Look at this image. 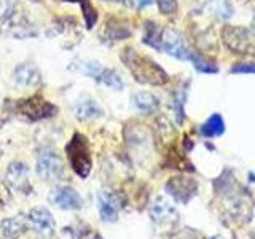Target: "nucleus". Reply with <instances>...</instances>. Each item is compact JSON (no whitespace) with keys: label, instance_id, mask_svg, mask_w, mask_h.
Wrapping results in <instances>:
<instances>
[{"label":"nucleus","instance_id":"9","mask_svg":"<svg viewBox=\"0 0 255 239\" xmlns=\"http://www.w3.org/2000/svg\"><path fill=\"white\" fill-rule=\"evenodd\" d=\"M50 203L62 211H78L82 209L83 201L72 187H58L50 193Z\"/></svg>","mask_w":255,"mask_h":239},{"label":"nucleus","instance_id":"7","mask_svg":"<svg viewBox=\"0 0 255 239\" xmlns=\"http://www.w3.org/2000/svg\"><path fill=\"white\" fill-rule=\"evenodd\" d=\"M166 191L167 195L174 198V201L180 204H188L190 199L196 195L198 183L195 179L187 177V175H177V177L169 179V182L166 183Z\"/></svg>","mask_w":255,"mask_h":239},{"label":"nucleus","instance_id":"25","mask_svg":"<svg viewBox=\"0 0 255 239\" xmlns=\"http://www.w3.org/2000/svg\"><path fill=\"white\" fill-rule=\"evenodd\" d=\"M61 2H78V3H82L83 0H61Z\"/></svg>","mask_w":255,"mask_h":239},{"label":"nucleus","instance_id":"4","mask_svg":"<svg viewBox=\"0 0 255 239\" xmlns=\"http://www.w3.org/2000/svg\"><path fill=\"white\" fill-rule=\"evenodd\" d=\"M16 112L30 121H40V120L53 118L58 114V107L53 102L43 99L42 96H32V98L18 101Z\"/></svg>","mask_w":255,"mask_h":239},{"label":"nucleus","instance_id":"15","mask_svg":"<svg viewBox=\"0 0 255 239\" xmlns=\"http://www.w3.org/2000/svg\"><path fill=\"white\" fill-rule=\"evenodd\" d=\"M27 228V220H24L21 217H11V219H6L2 222V235L5 239H18L24 231Z\"/></svg>","mask_w":255,"mask_h":239},{"label":"nucleus","instance_id":"22","mask_svg":"<svg viewBox=\"0 0 255 239\" xmlns=\"http://www.w3.org/2000/svg\"><path fill=\"white\" fill-rule=\"evenodd\" d=\"M171 239H206L199 231L196 230H191V228H183L177 233H174L171 236Z\"/></svg>","mask_w":255,"mask_h":239},{"label":"nucleus","instance_id":"6","mask_svg":"<svg viewBox=\"0 0 255 239\" xmlns=\"http://www.w3.org/2000/svg\"><path fill=\"white\" fill-rule=\"evenodd\" d=\"M37 174L45 182H59L66 177L62 159L54 151H43L37 159Z\"/></svg>","mask_w":255,"mask_h":239},{"label":"nucleus","instance_id":"20","mask_svg":"<svg viewBox=\"0 0 255 239\" xmlns=\"http://www.w3.org/2000/svg\"><path fill=\"white\" fill-rule=\"evenodd\" d=\"M161 29H159L156 24H151L148 22L147 24V32H145V37H143V42L147 45L153 46V48H158L159 50V42H161Z\"/></svg>","mask_w":255,"mask_h":239},{"label":"nucleus","instance_id":"12","mask_svg":"<svg viewBox=\"0 0 255 239\" xmlns=\"http://www.w3.org/2000/svg\"><path fill=\"white\" fill-rule=\"evenodd\" d=\"M150 219L156 225H171V223L177 222L179 214L175 207L171 203H167L164 198H156L155 203L151 204Z\"/></svg>","mask_w":255,"mask_h":239},{"label":"nucleus","instance_id":"14","mask_svg":"<svg viewBox=\"0 0 255 239\" xmlns=\"http://www.w3.org/2000/svg\"><path fill=\"white\" fill-rule=\"evenodd\" d=\"M74 114L77 120L80 121H88L91 118H98L102 115V109L98 106V102L93 99H83L77 102V106L74 109Z\"/></svg>","mask_w":255,"mask_h":239},{"label":"nucleus","instance_id":"13","mask_svg":"<svg viewBox=\"0 0 255 239\" xmlns=\"http://www.w3.org/2000/svg\"><path fill=\"white\" fill-rule=\"evenodd\" d=\"M13 80L18 86H35L40 83L42 77H40V72L35 66H32V64H22V66L16 67Z\"/></svg>","mask_w":255,"mask_h":239},{"label":"nucleus","instance_id":"23","mask_svg":"<svg viewBox=\"0 0 255 239\" xmlns=\"http://www.w3.org/2000/svg\"><path fill=\"white\" fill-rule=\"evenodd\" d=\"M158 6L161 13L164 14H171L175 11V8H177V2L175 0H158Z\"/></svg>","mask_w":255,"mask_h":239},{"label":"nucleus","instance_id":"3","mask_svg":"<svg viewBox=\"0 0 255 239\" xmlns=\"http://www.w3.org/2000/svg\"><path fill=\"white\" fill-rule=\"evenodd\" d=\"M222 220L227 225H244L252 219V204L246 198L236 193L227 195L225 203L222 204Z\"/></svg>","mask_w":255,"mask_h":239},{"label":"nucleus","instance_id":"8","mask_svg":"<svg viewBox=\"0 0 255 239\" xmlns=\"http://www.w3.org/2000/svg\"><path fill=\"white\" fill-rule=\"evenodd\" d=\"M6 183L13 190L24 195L32 193V185L29 180V169L21 161H13L6 169Z\"/></svg>","mask_w":255,"mask_h":239},{"label":"nucleus","instance_id":"16","mask_svg":"<svg viewBox=\"0 0 255 239\" xmlns=\"http://www.w3.org/2000/svg\"><path fill=\"white\" fill-rule=\"evenodd\" d=\"M96 80H98L99 83L106 85L107 88H110V90H115V91L123 90V86H125L122 77H120L118 72H115L114 69H102V72Z\"/></svg>","mask_w":255,"mask_h":239},{"label":"nucleus","instance_id":"18","mask_svg":"<svg viewBox=\"0 0 255 239\" xmlns=\"http://www.w3.org/2000/svg\"><path fill=\"white\" fill-rule=\"evenodd\" d=\"M225 129V123H223V120L220 115H212L207 121L203 124L201 127V132L207 137H215V135H220Z\"/></svg>","mask_w":255,"mask_h":239},{"label":"nucleus","instance_id":"2","mask_svg":"<svg viewBox=\"0 0 255 239\" xmlns=\"http://www.w3.org/2000/svg\"><path fill=\"white\" fill-rule=\"evenodd\" d=\"M66 155L74 172L80 179H86L93 169V158L88 139L83 134L75 132L66 145Z\"/></svg>","mask_w":255,"mask_h":239},{"label":"nucleus","instance_id":"26","mask_svg":"<svg viewBox=\"0 0 255 239\" xmlns=\"http://www.w3.org/2000/svg\"><path fill=\"white\" fill-rule=\"evenodd\" d=\"M139 2H140L142 5H145V3H150V2H151V0H139Z\"/></svg>","mask_w":255,"mask_h":239},{"label":"nucleus","instance_id":"17","mask_svg":"<svg viewBox=\"0 0 255 239\" xmlns=\"http://www.w3.org/2000/svg\"><path fill=\"white\" fill-rule=\"evenodd\" d=\"M134 106L142 112H153L158 109L159 102L151 93H137L132 98Z\"/></svg>","mask_w":255,"mask_h":239},{"label":"nucleus","instance_id":"5","mask_svg":"<svg viewBox=\"0 0 255 239\" xmlns=\"http://www.w3.org/2000/svg\"><path fill=\"white\" fill-rule=\"evenodd\" d=\"M125 207V199L120 191L102 190L98 195V209L104 222L114 223L118 220V214Z\"/></svg>","mask_w":255,"mask_h":239},{"label":"nucleus","instance_id":"1","mask_svg":"<svg viewBox=\"0 0 255 239\" xmlns=\"http://www.w3.org/2000/svg\"><path fill=\"white\" fill-rule=\"evenodd\" d=\"M122 61L129 69L132 77L139 83L148 85H164L167 82V74L147 56H142L132 48H126L122 53Z\"/></svg>","mask_w":255,"mask_h":239},{"label":"nucleus","instance_id":"21","mask_svg":"<svg viewBox=\"0 0 255 239\" xmlns=\"http://www.w3.org/2000/svg\"><path fill=\"white\" fill-rule=\"evenodd\" d=\"M82 10H83V16H85L86 29H93L96 21H98V10H96V8L90 3V0H83Z\"/></svg>","mask_w":255,"mask_h":239},{"label":"nucleus","instance_id":"11","mask_svg":"<svg viewBox=\"0 0 255 239\" xmlns=\"http://www.w3.org/2000/svg\"><path fill=\"white\" fill-rule=\"evenodd\" d=\"M159 50H164L169 54L175 56L179 59H190L191 54L188 53L182 37L171 29L161 32V42H159Z\"/></svg>","mask_w":255,"mask_h":239},{"label":"nucleus","instance_id":"19","mask_svg":"<svg viewBox=\"0 0 255 239\" xmlns=\"http://www.w3.org/2000/svg\"><path fill=\"white\" fill-rule=\"evenodd\" d=\"M129 29L123 24H117L115 19H109L106 22V37L109 40H123L126 37H129Z\"/></svg>","mask_w":255,"mask_h":239},{"label":"nucleus","instance_id":"10","mask_svg":"<svg viewBox=\"0 0 255 239\" xmlns=\"http://www.w3.org/2000/svg\"><path fill=\"white\" fill-rule=\"evenodd\" d=\"M27 223L35 230V233L43 238H51L54 233V219L45 207H34L27 214Z\"/></svg>","mask_w":255,"mask_h":239},{"label":"nucleus","instance_id":"24","mask_svg":"<svg viewBox=\"0 0 255 239\" xmlns=\"http://www.w3.org/2000/svg\"><path fill=\"white\" fill-rule=\"evenodd\" d=\"M11 201V196H10V190H8L6 183L0 179V204L6 206L8 203Z\"/></svg>","mask_w":255,"mask_h":239}]
</instances>
